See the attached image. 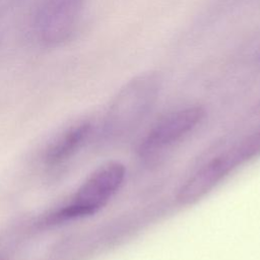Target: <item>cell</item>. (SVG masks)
Returning a JSON list of instances; mask_svg holds the SVG:
<instances>
[{"label": "cell", "instance_id": "obj_3", "mask_svg": "<svg viewBox=\"0 0 260 260\" xmlns=\"http://www.w3.org/2000/svg\"><path fill=\"white\" fill-rule=\"evenodd\" d=\"M204 114L203 108L192 106L166 115L142 139L138 149L140 156L148 158L164 151L191 132L201 122Z\"/></svg>", "mask_w": 260, "mask_h": 260}, {"label": "cell", "instance_id": "obj_5", "mask_svg": "<svg viewBox=\"0 0 260 260\" xmlns=\"http://www.w3.org/2000/svg\"><path fill=\"white\" fill-rule=\"evenodd\" d=\"M91 131L88 122H82L68 129L48 149L46 159L49 164H59L72 156L86 141Z\"/></svg>", "mask_w": 260, "mask_h": 260}, {"label": "cell", "instance_id": "obj_2", "mask_svg": "<svg viewBox=\"0 0 260 260\" xmlns=\"http://www.w3.org/2000/svg\"><path fill=\"white\" fill-rule=\"evenodd\" d=\"M125 179V167L109 161L99 167L79 187L71 202L50 216V222L88 216L103 208L119 190Z\"/></svg>", "mask_w": 260, "mask_h": 260}, {"label": "cell", "instance_id": "obj_1", "mask_svg": "<svg viewBox=\"0 0 260 260\" xmlns=\"http://www.w3.org/2000/svg\"><path fill=\"white\" fill-rule=\"evenodd\" d=\"M160 88V76L154 72L137 75L128 81L109 108L106 135L113 140H122L131 135L151 112Z\"/></svg>", "mask_w": 260, "mask_h": 260}, {"label": "cell", "instance_id": "obj_4", "mask_svg": "<svg viewBox=\"0 0 260 260\" xmlns=\"http://www.w3.org/2000/svg\"><path fill=\"white\" fill-rule=\"evenodd\" d=\"M83 10V0H47L36 19L39 40L46 46L63 44L76 30Z\"/></svg>", "mask_w": 260, "mask_h": 260}]
</instances>
